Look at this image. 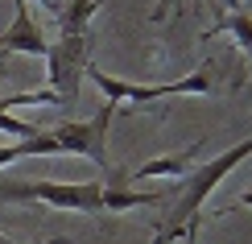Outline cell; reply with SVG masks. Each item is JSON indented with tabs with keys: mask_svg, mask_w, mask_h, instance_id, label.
Listing matches in <instances>:
<instances>
[{
	"mask_svg": "<svg viewBox=\"0 0 252 244\" xmlns=\"http://www.w3.org/2000/svg\"><path fill=\"white\" fill-rule=\"evenodd\" d=\"M198 149H203V141L186 145V149H178V153H170V157H153V162L136 166L132 174H128V186H132V182H145V178H178V174H186V170H194Z\"/></svg>",
	"mask_w": 252,
	"mask_h": 244,
	"instance_id": "8992f818",
	"label": "cell"
},
{
	"mask_svg": "<svg viewBox=\"0 0 252 244\" xmlns=\"http://www.w3.org/2000/svg\"><path fill=\"white\" fill-rule=\"evenodd\" d=\"M116 108L103 104L91 120H62L54 129H37L25 141L0 145V166H13L21 157H54V153H75V157H91L95 166H108V124Z\"/></svg>",
	"mask_w": 252,
	"mask_h": 244,
	"instance_id": "6da1fadb",
	"label": "cell"
},
{
	"mask_svg": "<svg viewBox=\"0 0 252 244\" xmlns=\"http://www.w3.org/2000/svg\"><path fill=\"white\" fill-rule=\"evenodd\" d=\"M219 29L236 37V46L244 50L248 70H252V13H244V8H240V13H223V17H219V25H215V34H219ZM248 91H252V87H248Z\"/></svg>",
	"mask_w": 252,
	"mask_h": 244,
	"instance_id": "9c48e42d",
	"label": "cell"
},
{
	"mask_svg": "<svg viewBox=\"0 0 252 244\" xmlns=\"http://www.w3.org/2000/svg\"><path fill=\"white\" fill-rule=\"evenodd\" d=\"M0 244H21V240H13V236H4V232H0Z\"/></svg>",
	"mask_w": 252,
	"mask_h": 244,
	"instance_id": "5bb4252c",
	"label": "cell"
},
{
	"mask_svg": "<svg viewBox=\"0 0 252 244\" xmlns=\"http://www.w3.org/2000/svg\"><path fill=\"white\" fill-rule=\"evenodd\" d=\"M0 133H4V137H17V141H25V137H33L37 129H33V124H25V120H17L13 112L0 108Z\"/></svg>",
	"mask_w": 252,
	"mask_h": 244,
	"instance_id": "30bf717a",
	"label": "cell"
},
{
	"mask_svg": "<svg viewBox=\"0 0 252 244\" xmlns=\"http://www.w3.org/2000/svg\"><path fill=\"white\" fill-rule=\"evenodd\" d=\"M87 79H95V87L103 91V104L120 108H145V104H157V100H170V95H207L211 91V62L194 70L186 79H174V83H128V79H116L99 67H87Z\"/></svg>",
	"mask_w": 252,
	"mask_h": 244,
	"instance_id": "7a4b0ae2",
	"label": "cell"
},
{
	"mask_svg": "<svg viewBox=\"0 0 252 244\" xmlns=\"http://www.w3.org/2000/svg\"><path fill=\"white\" fill-rule=\"evenodd\" d=\"M244 8V0H223V13H240Z\"/></svg>",
	"mask_w": 252,
	"mask_h": 244,
	"instance_id": "7c38bea8",
	"label": "cell"
},
{
	"mask_svg": "<svg viewBox=\"0 0 252 244\" xmlns=\"http://www.w3.org/2000/svg\"><path fill=\"white\" fill-rule=\"evenodd\" d=\"M153 203H165V199L132 186H103V211H128V207H153Z\"/></svg>",
	"mask_w": 252,
	"mask_h": 244,
	"instance_id": "ba28073f",
	"label": "cell"
},
{
	"mask_svg": "<svg viewBox=\"0 0 252 244\" xmlns=\"http://www.w3.org/2000/svg\"><path fill=\"white\" fill-rule=\"evenodd\" d=\"M236 203H240V207H252V186H248V190H244V195H240V199H236Z\"/></svg>",
	"mask_w": 252,
	"mask_h": 244,
	"instance_id": "4fadbf2b",
	"label": "cell"
},
{
	"mask_svg": "<svg viewBox=\"0 0 252 244\" xmlns=\"http://www.w3.org/2000/svg\"><path fill=\"white\" fill-rule=\"evenodd\" d=\"M170 4H174V0H157V8H153V21H165V17H170Z\"/></svg>",
	"mask_w": 252,
	"mask_h": 244,
	"instance_id": "8fae6325",
	"label": "cell"
},
{
	"mask_svg": "<svg viewBox=\"0 0 252 244\" xmlns=\"http://www.w3.org/2000/svg\"><path fill=\"white\" fill-rule=\"evenodd\" d=\"M103 0H58V34H91V21H95Z\"/></svg>",
	"mask_w": 252,
	"mask_h": 244,
	"instance_id": "52a82bcc",
	"label": "cell"
},
{
	"mask_svg": "<svg viewBox=\"0 0 252 244\" xmlns=\"http://www.w3.org/2000/svg\"><path fill=\"white\" fill-rule=\"evenodd\" d=\"M194 4H198V0H194Z\"/></svg>",
	"mask_w": 252,
	"mask_h": 244,
	"instance_id": "9a60e30c",
	"label": "cell"
},
{
	"mask_svg": "<svg viewBox=\"0 0 252 244\" xmlns=\"http://www.w3.org/2000/svg\"><path fill=\"white\" fill-rule=\"evenodd\" d=\"M91 46H95L91 34H58L50 41V50H46V87L54 91L58 104L79 100V87L87 79V67H91Z\"/></svg>",
	"mask_w": 252,
	"mask_h": 244,
	"instance_id": "3957f363",
	"label": "cell"
},
{
	"mask_svg": "<svg viewBox=\"0 0 252 244\" xmlns=\"http://www.w3.org/2000/svg\"><path fill=\"white\" fill-rule=\"evenodd\" d=\"M50 50V37L41 34V25L33 21V13H29V0H13V25L0 34V58L8 54H37L46 58ZM4 75V70H0Z\"/></svg>",
	"mask_w": 252,
	"mask_h": 244,
	"instance_id": "5b68a950",
	"label": "cell"
},
{
	"mask_svg": "<svg viewBox=\"0 0 252 244\" xmlns=\"http://www.w3.org/2000/svg\"><path fill=\"white\" fill-rule=\"evenodd\" d=\"M0 203H46L58 211H103L99 182H0Z\"/></svg>",
	"mask_w": 252,
	"mask_h": 244,
	"instance_id": "277c9868",
	"label": "cell"
}]
</instances>
